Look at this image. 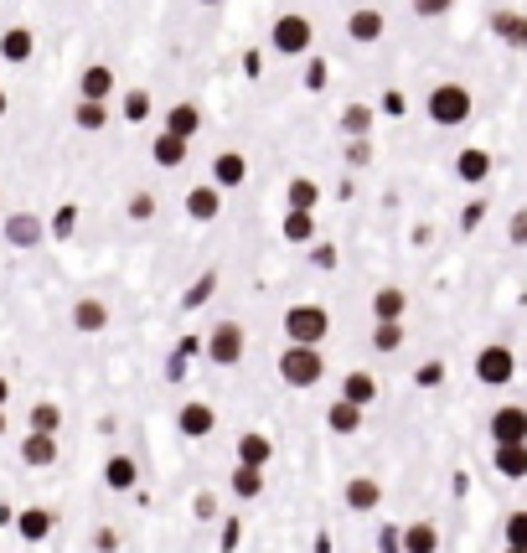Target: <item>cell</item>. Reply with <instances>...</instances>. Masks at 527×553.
<instances>
[{"instance_id": "6da1fadb", "label": "cell", "mask_w": 527, "mask_h": 553, "mask_svg": "<svg viewBox=\"0 0 527 553\" xmlns=\"http://www.w3.org/2000/svg\"><path fill=\"white\" fill-rule=\"evenodd\" d=\"M424 109H429V119H434L440 130H460L465 119H471L476 99H471V88H465V83H434Z\"/></svg>"}, {"instance_id": "7a4b0ae2", "label": "cell", "mask_w": 527, "mask_h": 553, "mask_svg": "<svg viewBox=\"0 0 527 553\" xmlns=\"http://www.w3.org/2000/svg\"><path fill=\"white\" fill-rule=\"evenodd\" d=\"M285 336H290L295 347H321L326 336H331V311H326V305H316V300L290 305V311H285Z\"/></svg>"}, {"instance_id": "3957f363", "label": "cell", "mask_w": 527, "mask_h": 553, "mask_svg": "<svg viewBox=\"0 0 527 553\" xmlns=\"http://www.w3.org/2000/svg\"><path fill=\"white\" fill-rule=\"evenodd\" d=\"M279 378H285L290 388H316L321 378H326V357H321V347H285L279 352Z\"/></svg>"}, {"instance_id": "277c9868", "label": "cell", "mask_w": 527, "mask_h": 553, "mask_svg": "<svg viewBox=\"0 0 527 553\" xmlns=\"http://www.w3.org/2000/svg\"><path fill=\"white\" fill-rule=\"evenodd\" d=\"M310 42H316V26H310L300 11H285V16L269 26V47H274L279 57H305Z\"/></svg>"}, {"instance_id": "5b68a950", "label": "cell", "mask_w": 527, "mask_h": 553, "mask_svg": "<svg viewBox=\"0 0 527 553\" xmlns=\"http://www.w3.org/2000/svg\"><path fill=\"white\" fill-rule=\"evenodd\" d=\"M243 352H248V331H243L238 321H217V326L207 331V362H217V367H238Z\"/></svg>"}, {"instance_id": "8992f818", "label": "cell", "mask_w": 527, "mask_h": 553, "mask_svg": "<svg viewBox=\"0 0 527 553\" xmlns=\"http://www.w3.org/2000/svg\"><path fill=\"white\" fill-rule=\"evenodd\" d=\"M512 378H517V357H512V347H507V342H486V347L476 352V383L502 388V383H512Z\"/></svg>"}, {"instance_id": "52a82bcc", "label": "cell", "mask_w": 527, "mask_h": 553, "mask_svg": "<svg viewBox=\"0 0 527 553\" xmlns=\"http://www.w3.org/2000/svg\"><path fill=\"white\" fill-rule=\"evenodd\" d=\"M486 429H491V445H527V409L522 404H502Z\"/></svg>"}, {"instance_id": "ba28073f", "label": "cell", "mask_w": 527, "mask_h": 553, "mask_svg": "<svg viewBox=\"0 0 527 553\" xmlns=\"http://www.w3.org/2000/svg\"><path fill=\"white\" fill-rule=\"evenodd\" d=\"M114 88H119V78H114L109 63H88V68L78 73V99H88V104H109Z\"/></svg>"}, {"instance_id": "9c48e42d", "label": "cell", "mask_w": 527, "mask_h": 553, "mask_svg": "<svg viewBox=\"0 0 527 553\" xmlns=\"http://www.w3.org/2000/svg\"><path fill=\"white\" fill-rule=\"evenodd\" d=\"M383 32H388V21H383V11H378V6H357V11L347 16V37H352L357 47H372Z\"/></svg>"}, {"instance_id": "30bf717a", "label": "cell", "mask_w": 527, "mask_h": 553, "mask_svg": "<svg viewBox=\"0 0 527 553\" xmlns=\"http://www.w3.org/2000/svg\"><path fill=\"white\" fill-rule=\"evenodd\" d=\"M104 326H109V305L99 295H78L73 300V331L78 336H99Z\"/></svg>"}, {"instance_id": "8fae6325", "label": "cell", "mask_w": 527, "mask_h": 553, "mask_svg": "<svg viewBox=\"0 0 527 553\" xmlns=\"http://www.w3.org/2000/svg\"><path fill=\"white\" fill-rule=\"evenodd\" d=\"M42 238H47V228H42L37 212H11L6 218V243L11 249H37Z\"/></svg>"}, {"instance_id": "7c38bea8", "label": "cell", "mask_w": 527, "mask_h": 553, "mask_svg": "<svg viewBox=\"0 0 527 553\" xmlns=\"http://www.w3.org/2000/svg\"><path fill=\"white\" fill-rule=\"evenodd\" d=\"M176 429H181L186 440H207L212 429H217V409H212V404H181Z\"/></svg>"}, {"instance_id": "4fadbf2b", "label": "cell", "mask_w": 527, "mask_h": 553, "mask_svg": "<svg viewBox=\"0 0 527 553\" xmlns=\"http://www.w3.org/2000/svg\"><path fill=\"white\" fill-rule=\"evenodd\" d=\"M104 486H109V491H135V486H140V460L124 455V450L109 455V460H104Z\"/></svg>"}, {"instance_id": "5bb4252c", "label": "cell", "mask_w": 527, "mask_h": 553, "mask_svg": "<svg viewBox=\"0 0 527 553\" xmlns=\"http://www.w3.org/2000/svg\"><path fill=\"white\" fill-rule=\"evenodd\" d=\"M31 52H37V32H31V26H6V32H0V57H6V63H31Z\"/></svg>"}, {"instance_id": "9a60e30c", "label": "cell", "mask_w": 527, "mask_h": 553, "mask_svg": "<svg viewBox=\"0 0 527 553\" xmlns=\"http://www.w3.org/2000/svg\"><path fill=\"white\" fill-rule=\"evenodd\" d=\"M269 460H274V440L269 435H259V429H243V435H238V466H269Z\"/></svg>"}, {"instance_id": "2e32d148", "label": "cell", "mask_w": 527, "mask_h": 553, "mask_svg": "<svg viewBox=\"0 0 527 553\" xmlns=\"http://www.w3.org/2000/svg\"><path fill=\"white\" fill-rule=\"evenodd\" d=\"M52 460H57V435H31V429H26V440H21V466L47 471Z\"/></svg>"}, {"instance_id": "e0dca14e", "label": "cell", "mask_w": 527, "mask_h": 553, "mask_svg": "<svg viewBox=\"0 0 527 553\" xmlns=\"http://www.w3.org/2000/svg\"><path fill=\"white\" fill-rule=\"evenodd\" d=\"M491 466L507 481H527V445H491Z\"/></svg>"}, {"instance_id": "ac0fdd59", "label": "cell", "mask_w": 527, "mask_h": 553, "mask_svg": "<svg viewBox=\"0 0 527 553\" xmlns=\"http://www.w3.org/2000/svg\"><path fill=\"white\" fill-rule=\"evenodd\" d=\"M372 321H409V295L398 285H383L372 295Z\"/></svg>"}, {"instance_id": "d6986e66", "label": "cell", "mask_w": 527, "mask_h": 553, "mask_svg": "<svg viewBox=\"0 0 527 553\" xmlns=\"http://www.w3.org/2000/svg\"><path fill=\"white\" fill-rule=\"evenodd\" d=\"M243 176H248V161L238 156V150H223V156L212 161V187H217V192L243 187Z\"/></svg>"}, {"instance_id": "ffe728a7", "label": "cell", "mask_w": 527, "mask_h": 553, "mask_svg": "<svg viewBox=\"0 0 527 553\" xmlns=\"http://www.w3.org/2000/svg\"><path fill=\"white\" fill-rule=\"evenodd\" d=\"M341 398H347V404H357V409H372V404H378V378L357 367V373L341 378Z\"/></svg>"}, {"instance_id": "44dd1931", "label": "cell", "mask_w": 527, "mask_h": 553, "mask_svg": "<svg viewBox=\"0 0 527 553\" xmlns=\"http://www.w3.org/2000/svg\"><path fill=\"white\" fill-rule=\"evenodd\" d=\"M217 212H223V192L217 187H192L186 192V218L192 223H212Z\"/></svg>"}, {"instance_id": "7402d4cb", "label": "cell", "mask_w": 527, "mask_h": 553, "mask_svg": "<svg viewBox=\"0 0 527 553\" xmlns=\"http://www.w3.org/2000/svg\"><path fill=\"white\" fill-rule=\"evenodd\" d=\"M186 145H192V140H181V135L161 130V135L150 140V161H155V166H166V171H176V166L186 161Z\"/></svg>"}, {"instance_id": "603a6c76", "label": "cell", "mask_w": 527, "mask_h": 553, "mask_svg": "<svg viewBox=\"0 0 527 553\" xmlns=\"http://www.w3.org/2000/svg\"><path fill=\"white\" fill-rule=\"evenodd\" d=\"M491 32L502 37L507 47L527 52V16H517V11H491Z\"/></svg>"}, {"instance_id": "cb8c5ba5", "label": "cell", "mask_w": 527, "mask_h": 553, "mask_svg": "<svg viewBox=\"0 0 527 553\" xmlns=\"http://www.w3.org/2000/svg\"><path fill=\"white\" fill-rule=\"evenodd\" d=\"M161 130H171V135H181V140H192V135L202 130V109H197V104H171L166 119H161Z\"/></svg>"}, {"instance_id": "d4e9b609", "label": "cell", "mask_w": 527, "mask_h": 553, "mask_svg": "<svg viewBox=\"0 0 527 553\" xmlns=\"http://www.w3.org/2000/svg\"><path fill=\"white\" fill-rule=\"evenodd\" d=\"M341 497H347V507H352V512H372V507L383 502V486L372 481V476H352V481H347V491H341Z\"/></svg>"}, {"instance_id": "484cf974", "label": "cell", "mask_w": 527, "mask_h": 553, "mask_svg": "<svg viewBox=\"0 0 527 553\" xmlns=\"http://www.w3.org/2000/svg\"><path fill=\"white\" fill-rule=\"evenodd\" d=\"M362 419H367V409L347 404V398H336V404L326 409V424H331V435H357V429H362Z\"/></svg>"}, {"instance_id": "4316f807", "label": "cell", "mask_w": 527, "mask_h": 553, "mask_svg": "<svg viewBox=\"0 0 527 553\" xmlns=\"http://www.w3.org/2000/svg\"><path fill=\"white\" fill-rule=\"evenodd\" d=\"M455 176L460 181H471V187H481V181L491 176V156H486V150H460V156H455Z\"/></svg>"}, {"instance_id": "83f0119b", "label": "cell", "mask_w": 527, "mask_h": 553, "mask_svg": "<svg viewBox=\"0 0 527 553\" xmlns=\"http://www.w3.org/2000/svg\"><path fill=\"white\" fill-rule=\"evenodd\" d=\"M316 202H321V187L310 176H295L285 187V212H316Z\"/></svg>"}, {"instance_id": "f1b7e54d", "label": "cell", "mask_w": 527, "mask_h": 553, "mask_svg": "<svg viewBox=\"0 0 527 553\" xmlns=\"http://www.w3.org/2000/svg\"><path fill=\"white\" fill-rule=\"evenodd\" d=\"M403 553H440V528L434 522H409L403 528Z\"/></svg>"}, {"instance_id": "f546056e", "label": "cell", "mask_w": 527, "mask_h": 553, "mask_svg": "<svg viewBox=\"0 0 527 553\" xmlns=\"http://www.w3.org/2000/svg\"><path fill=\"white\" fill-rule=\"evenodd\" d=\"M228 486H233L238 502H254V497H264V471H259V466H233Z\"/></svg>"}, {"instance_id": "4dcf8cb0", "label": "cell", "mask_w": 527, "mask_h": 553, "mask_svg": "<svg viewBox=\"0 0 527 553\" xmlns=\"http://www.w3.org/2000/svg\"><path fill=\"white\" fill-rule=\"evenodd\" d=\"M16 533H21L26 543H42V538L52 533V512H47V507H26V512L16 517Z\"/></svg>"}, {"instance_id": "1f68e13d", "label": "cell", "mask_w": 527, "mask_h": 553, "mask_svg": "<svg viewBox=\"0 0 527 553\" xmlns=\"http://www.w3.org/2000/svg\"><path fill=\"white\" fill-rule=\"evenodd\" d=\"M26 424H31V435H57V429H62V409L42 398V404H31Z\"/></svg>"}, {"instance_id": "d6a6232c", "label": "cell", "mask_w": 527, "mask_h": 553, "mask_svg": "<svg viewBox=\"0 0 527 553\" xmlns=\"http://www.w3.org/2000/svg\"><path fill=\"white\" fill-rule=\"evenodd\" d=\"M73 125L88 130V135H93V130H104V125H109V104H88V99H78V104H73Z\"/></svg>"}, {"instance_id": "836d02e7", "label": "cell", "mask_w": 527, "mask_h": 553, "mask_svg": "<svg viewBox=\"0 0 527 553\" xmlns=\"http://www.w3.org/2000/svg\"><path fill=\"white\" fill-rule=\"evenodd\" d=\"M316 238V212H285V243H310Z\"/></svg>"}, {"instance_id": "e575fe53", "label": "cell", "mask_w": 527, "mask_h": 553, "mask_svg": "<svg viewBox=\"0 0 527 553\" xmlns=\"http://www.w3.org/2000/svg\"><path fill=\"white\" fill-rule=\"evenodd\" d=\"M341 130H347L352 140H367V130H372V109H367V104H347V109H341Z\"/></svg>"}, {"instance_id": "d590c367", "label": "cell", "mask_w": 527, "mask_h": 553, "mask_svg": "<svg viewBox=\"0 0 527 553\" xmlns=\"http://www.w3.org/2000/svg\"><path fill=\"white\" fill-rule=\"evenodd\" d=\"M403 336H409V331H403V321H378V326H372V347H378V352H398Z\"/></svg>"}, {"instance_id": "8d00e7d4", "label": "cell", "mask_w": 527, "mask_h": 553, "mask_svg": "<svg viewBox=\"0 0 527 553\" xmlns=\"http://www.w3.org/2000/svg\"><path fill=\"white\" fill-rule=\"evenodd\" d=\"M502 538H507V548H527V507L507 512V522H502Z\"/></svg>"}, {"instance_id": "74e56055", "label": "cell", "mask_w": 527, "mask_h": 553, "mask_svg": "<svg viewBox=\"0 0 527 553\" xmlns=\"http://www.w3.org/2000/svg\"><path fill=\"white\" fill-rule=\"evenodd\" d=\"M212 290H217V274H202V280H192V285H186L181 305H186V311H197L202 300H212Z\"/></svg>"}, {"instance_id": "f35d334b", "label": "cell", "mask_w": 527, "mask_h": 553, "mask_svg": "<svg viewBox=\"0 0 527 553\" xmlns=\"http://www.w3.org/2000/svg\"><path fill=\"white\" fill-rule=\"evenodd\" d=\"M124 119H135V125L150 119V94L145 88H130V94H124Z\"/></svg>"}, {"instance_id": "ab89813d", "label": "cell", "mask_w": 527, "mask_h": 553, "mask_svg": "<svg viewBox=\"0 0 527 553\" xmlns=\"http://www.w3.org/2000/svg\"><path fill=\"white\" fill-rule=\"evenodd\" d=\"M124 212H130V223H150V218H155V197H150V192H135L130 202H124Z\"/></svg>"}, {"instance_id": "60d3db41", "label": "cell", "mask_w": 527, "mask_h": 553, "mask_svg": "<svg viewBox=\"0 0 527 553\" xmlns=\"http://www.w3.org/2000/svg\"><path fill=\"white\" fill-rule=\"evenodd\" d=\"M73 228H78V207H57V218H52V238L62 243V238H73Z\"/></svg>"}, {"instance_id": "b9f144b4", "label": "cell", "mask_w": 527, "mask_h": 553, "mask_svg": "<svg viewBox=\"0 0 527 553\" xmlns=\"http://www.w3.org/2000/svg\"><path fill=\"white\" fill-rule=\"evenodd\" d=\"M409 6H414V16H424V21H440V16L455 11V0H409Z\"/></svg>"}, {"instance_id": "7bdbcfd3", "label": "cell", "mask_w": 527, "mask_h": 553, "mask_svg": "<svg viewBox=\"0 0 527 553\" xmlns=\"http://www.w3.org/2000/svg\"><path fill=\"white\" fill-rule=\"evenodd\" d=\"M414 383H419V388H440V383H445V362H424L419 373H414Z\"/></svg>"}, {"instance_id": "ee69618b", "label": "cell", "mask_w": 527, "mask_h": 553, "mask_svg": "<svg viewBox=\"0 0 527 553\" xmlns=\"http://www.w3.org/2000/svg\"><path fill=\"white\" fill-rule=\"evenodd\" d=\"M507 238L517 243V249H527V207L512 212V223H507Z\"/></svg>"}, {"instance_id": "f6af8a7d", "label": "cell", "mask_w": 527, "mask_h": 553, "mask_svg": "<svg viewBox=\"0 0 527 553\" xmlns=\"http://www.w3.org/2000/svg\"><path fill=\"white\" fill-rule=\"evenodd\" d=\"M378 553H403V528H383L378 533Z\"/></svg>"}, {"instance_id": "bcb514c9", "label": "cell", "mask_w": 527, "mask_h": 553, "mask_svg": "<svg viewBox=\"0 0 527 553\" xmlns=\"http://www.w3.org/2000/svg\"><path fill=\"white\" fill-rule=\"evenodd\" d=\"M310 264H316V269H336V249H331V243H316V254H310Z\"/></svg>"}, {"instance_id": "7dc6e473", "label": "cell", "mask_w": 527, "mask_h": 553, "mask_svg": "<svg viewBox=\"0 0 527 553\" xmlns=\"http://www.w3.org/2000/svg\"><path fill=\"white\" fill-rule=\"evenodd\" d=\"M93 548H99V553H114V548H119V533H114V528H99V533H93Z\"/></svg>"}, {"instance_id": "c3c4849f", "label": "cell", "mask_w": 527, "mask_h": 553, "mask_svg": "<svg viewBox=\"0 0 527 553\" xmlns=\"http://www.w3.org/2000/svg\"><path fill=\"white\" fill-rule=\"evenodd\" d=\"M305 88H326V63H321V57L305 68Z\"/></svg>"}, {"instance_id": "681fc988", "label": "cell", "mask_w": 527, "mask_h": 553, "mask_svg": "<svg viewBox=\"0 0 527 553\" xmlns=\"http://www.w3.org/2000/svg\"><path fill=\"white\" fill-rule=\"evenodd\" d=\"M347 161H352V166H367V161H372V145H367V140H352Z\"/></svg>"}, {"instance_id": "f907efd6", "label": "cell", "mask_w": 527, "mask_h": 553, "mask_svg": "<svg viewBox=\"0 0 527 553\" xmlns=\"http://www.w3.org/2000/svg\"><path fill=\"white\" fill-rule=\"evenodd\" d=\"M486 212H491L486 202H471V207H465V212H460V223H465V228H476V223L486 218Z\"/></svg>"}, {"instance_id": "816d5d0a", "label": "cell", "mask_w": 527, "mask_h": 553, "mask_svg": "<svg viewBox=\"0 0 527 553\" xmlns=\"http://www.w3.org/2000/svg\"><path fill=\"white\" fill-rule=\"evenodd\" d=\"M6 398H11V378H0V409H6Z\"/></svg>"}, {"instance_id": "f5cc1de1", "label": "cell", "mask_w": 527, "mask_h": 553, "mask_svg": "<svg viewBox=\"0 0 527 553\" xmlns=\"http://www.w3.org/2000/svg\"><path fill=\"white\" fill-rule=\"evenodd\" d=\"M6 109H11V99H6V88H0V119H6Z\"/></svg>"}, {"instance_id": "db71d44e", "label": "cell", "mask_w": 527, "mask_h": 553, "mask_svg": "<svg viewBox=\"0 0 527 553\" xmlns=\"http://www.w3.org/2000/svg\"><path fill=\"white\" fill-rule=\"evenodd\" d=\"M0 440H6V409H0Z\"/></svg>"}, {"instance_id": "11a10c76", "label": "cell", "mask_w": 527, "mask_h": 553, "mask_svg": "<svg viewBox=\"0 0 527 553\" xmlns=\"http://www.w3.org/2000/svg\"><path fill=\"white\" fill-rule=\"evenodd\" d=\"M202 6H223V0H202Z\"/></svg>"}, {"instance_id": "9f6ffc18", "label": "cell", "mask_w": 527, "mask_h": 553, "mask_svg": "<svg viewBox=\"0 0 527 553\" xmlns=\"http://www.w3.org/2000/svg\"><path fill=\"white\" fill-rule=\"evenodd\" d=\"M502 553H527V548H502Z\"/></svg>"}]
</instances>
